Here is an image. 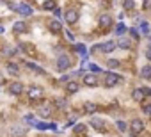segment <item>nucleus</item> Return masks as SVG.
Masks as SVG:
<instances>
[{
    "label": "nucleus",
    "mask_w": 151,
    "mask_h": 137,
    "mask_svg": "<svg viewBox=\"0 0 151 137\" xmlns=\"http://www.w3.org/2000/svg\"><path fill=\"white\" fill-rule=\"evenodd\" d=\"M132 100L137 102V103H144L147 100L146 94H144V91H142V87H133L132 89Z\"/></svg>",
    "instance_id": "nucleus-9"
},
{
    "label": "nucleus",
    "mask_w": 151,
    "mask_h": 137,
    "mask_svg": "<svg viewBox=\"0 0 151 137\" xmlns=\"http://www.w3.org/2000/svg\"><path fill=\"white\" fill-rule=\"evenodd\" d=\"M128 36H130L133 41H139V39H140V30H139L137 27H130V29H128Z\"/></svg>",
    "instance_id": "nucleus-26"
},
{
    "label": "nucleus",
    "mask_w": 151,
    "mask_h": 137,
    "mask_svg": "<svg viewBox=\"0 0 151 137\" xmlns=\"http://www.w3.org/2000/svg\"><path fill=\"white\" fill-rule=\"evenodd\" d=\"M135 7V2L133 0H123V9L124 11H132Z\"/></svg>",
    "instance_id": "nucleus-32"
},
{
    "label": "nucleus",
    "mask_w": 151,
    "mask_h": 137,
    "mask_svg": "<svg viewBox=\"0 0 151 137\" xmlns=\"http://www.w3.org/2000/svg\"><path fill=\"white\" fill-rule=\"evenodd\" d=\"M23 84L22 82H11L9 86H7V91L11 93V94H14V96H18V94H22L23 93Z\"/></svg>",
    "instance_id": "nucleus-12"
},
{
    "label": "nucleus",
    "mask_w": 151,
    "mask_h": 137,
    "mask_svg": "<svg viewBox=\"0 0 151 137\" xmlns=\"http://www.w3.org/2000/svg\"><path fill=\"white\" fill-rule=\"evenodd\" d=\"M140 112H142V116L144 118H147V119H151V102H144V103H140Z\"/></svg>",
    "instance_id": "nucleus-19"
},
{
    "label": "nucleus",
    "mask_w": 151,
    "mask_h": 137,
    "mask_svg": "<svg viewBox=\"0 0 151 137\" xmlns=\"http://www.w3.org/2000/svg\"><path fill=\"white\" fill-rule=\"evenodd\" d=\"M114 36H116V37L128 36V27H126L123 22H117V23H116V27H114Z\"/></svg>",
    "instance_id": "nucleus-11"
},
{
    "label": "nucleus",
    "mask_w": 151,
    "mask_h": 137,
    "mask_svg": "<svg viewBox=\"0 0 151 137\" xmlns=\"http://www.w3.org/2000/svg\"><path fill=\"white\" fill-rule=\"evenodd\" d=\"M89 70H91V73H96V75H103V73H105V71L101 70V66H98V64H94V62L89 64Z\"/></svg>",
    "instance_id": "nucleus-30"
},
{
    "label": "nucleus",
    "mask_w": 151,
    "mask_h": 137,
    "mask_svg": "<svg viewBox=\"0 0 151 137\" xmlns=\"http://www.w3.org/2000/svg\"><path fill=\"white\" fill-rule=\"evenodd\" d=\"M64 22L73 25V23H77L78 22V11H75V9H68L64 13Z\"/></svg>",
    "instance_id": "nucleus-10"
},
{
    "label": "nucleus",
    "mask_w": 151,
    "mask_h": 137,
    "mask_svg": "<svg viewBox=\"0 0 151 137\" xmlns=\"http://www.w3.org/2000/svg\"><path fill=\"white\" fill-rule=\"evenodd\" d=\"M117 137H119V135H117Z\"/></svg>",
    "instance_id": "nucleus-44"
},
{
    "label": "nucleus",
    "mask_w": 151,
    "mask_h": 137,
    "mask_svg": "<svg viewBox=\"0 0 151 137\" xmlns=\"http://www.w3.org/2000/svg\"><path fill=\"white\" fill-rule=\"evenodd\" d=\"M48 29H50L53 34H59V32H62V23H60L59 20H50V22H48Z\"/></svg>",
    "instance_id": "nucleus-16"
},
{
    "label": "nucleus",
    "mask_w": 151,
    "mask_h": 137,
    "mask_svg": "<svg viewBox=\"0 0 151 137\" xmlns=\"http://www.w3.org/2000/svg\"><path fill=\"white\" fill-rule=\"evenodd\" d=\"M128 125H130V132L135 133L137 137L146 130V121H144L142 118H132V119L128 121Z\"/></svg>",
    "instance_id": "nucleus-3"
},
{
    "label": "nucleus",
    "mask_w": 151,
    "mask_h": 137,
    "mask_svg": "<svg viewBox=\"0 0 151 137\" xmlns=\"http://www.w3.org/2000/svg\"><path fill=\"white\" fill-rule=\"evenodd\" d=\"M107 68L112 71V70H117V68H121V61L119 59H109L107 61Z\"/></svg>",
    "instance_id": "nucleus-27"
},
{
    "label": "nucleus",
    "mask_w": 151,
    "mask_h": 137,
    "mask_svg": "<svg viewBox=\"0 0 151 137\" xmlns=\"http://www.w3.org/2000/svg\"><path fill=\"white\" fill-rule=\"evenodd\" d=\"M89 126L94 128L96 132H101V133H107L109 128H107V121L103 118H91L89 119Z\"/></svg>",
    "instance_id": "nucleus-6"
},
{
    "label": "nucleus",
    "mask_w": 151,
    "mask_h": 137,
    "mask_svg": "<svg viewBox=\"0 0 151 137\" xmlns=\"http://www.w3.org/2000/svg\"><path fill=\"white\" fill-rule=\"evenodd\" d=\"M75 125H77V119H75V118H69L64 126H66V128H71V126H75Z\"/></svg>",
    "instance_id": "nucleus-38"
},
{
    "label": "nucleus",
    "mask_w": 151,
    "mask_h": 137,
    "mask_svg": "<svg viewBox=\"0 0 151 137\" xmlns=\"http://www.w3.org/2000/svg\"><path fill=\"white\" fill-rule=\"evenodd\" d=\"M98 109H100V107H98L96 103H93V102H86V103H84V112H86V114H96Z\"/></svg>",
    "instance_id": "nucleus-21"
},
{
    "label": "nucleus",
    "mask_w": 151,
    "mask_h": 137,
    "mask_svg": "<svg viewBox=\"0 0 151 137\" xmlns=\"http://www.w3.org/2000/svg\"><path fill=\"white\" fill-rule=\"evenodd\" d=\"M53 14H55V16H60V14H62V11H60L59 7H55V9H53Z\"/></svg>",
    "instance_id": "nucleus-42"
},
{
    "label": "nucleus",
    "mask_w": 151,
    "mask_h": 137,
    "mask_svg": "<svg viewBox=\"0 0 151 137\" xmlns=\"http://www.w3.org/2000/svg\"><path fill=\"white\" fill-rule=\"evenodd\" d=\"M139 29H140V32L144 34V37H147V36H149V32H151V27H149V23H147V22H140Z\"/></svg>",
    "instance_id": "nucleus-29"
},
{
    "label": "nucleus",
    "mask_w": 151,
    "mask_h": 137,
    "mask_svg": "<svg viewBox=\"0 0 151 137\" xmlns=\"http://www.w3.org/2000/svg\"><path fill=\"white\" fill-rule=\"evenodd\" d=\"M98 27H100L101 30H110V29L114 27V18H112V14H109V13L100 14V18H98Z\"/></svg>",
    "instance_id": "nucleus-5"
},
{
    "label": "nucleus",
    "mask_w": 151,
    "mask_h": 137,
    "mask_svg": "<svg viewBox=\"0 0 151 137\" xmlns=\"http://www.w3.org/2000/svg\"><path fill=\"white\" fill-rule=\"evenodd\" d=\"M142 91H144L146 98H151V87H147V86H142Z\"/></svg>",
    "instance_id": "nucleus-39"
},
{
    "label": "nucleus",
    "mask_w": 151,
    "mask_h": 137,
    "mask_svg": "<svg viewBox=\"0 0 151 137\" xmlns=\"http://www.w3.org/2000/svg\"><path fill=\"white\" fill-rule=\"evenodd\" d=\"M82 82H84V86H87V87H98V86H100V79H98L96 73H86L84 79H82Z\"/></svg>",
    "instance_id": "nucleus-8"
},
{
    "label": "nucleus",
    "mask_w": 151,
    "mask_h": 137,
    "mask_svg": "<svg viewBox=\"0 0 151 137\" xmlns=\"http://www.w3.org/2000/svg\"><path fill=\"white\" fill-rule=\"evenodd\" d=\"M66 39H68V41H71V43H75V36H73V32L66 30Z\"/></svg>",
    "instance_id": "nucleus-40"
},
{
    "label": "nucleus",
    "mask_w": 151,
    "mask_h": 137,
    "mask_svg": "<svg viewBox=\"0 0 151 137\" xmlns=\"http://www.w3.org/2000/svg\"><path fill=\"white\" fill-rule=\"evenodd\" d=\"M114 125H116V128H117L121 133H126V132L130 130V125H128V121H124V119H116Z\"/></svg>",
    "instance_id": "nucleus-17"
},
{
    "label": "nucleus",
    "mask_w": 151,
    "mask_h": 137,
    "mask_svg": "<svg viewBox=\"0 0 151 137\" xmlns=\"http://www.w3.org/2000/svg\"><path fill=\"white\" fill-rule=\"evenodd\" d=\"M64 89H66L68 94H77V93L80 91V84H78L77 80H69V82L64 86Z\"/></svg>",
    "instance_id": "nucleus-13"
},
{
    "label": "nucleus",
    "mask_w": 151,
    "mask_h": 137,
    "mask_svg": "<svg viewBox=\"0 0 151 137\" xmlns=\"http://www.w3.org/2000/svg\"><path fill=\"white\" fill-rule=\"evenodd\" d=\"M4 55H6V57H13V55H16V48H6V50H4Z\"/></svg>",
    "instance_id": "nucleus-35"
},
{
    "label": "nucleus",
    "mask_w": 151,
    "mask_h": 137,
    "mask_svg": "<svg viewBox=\"0 0 151 137\" xmlns=\"http://www.w3.org/2000/svg\"><path fill=\"white\" fill-rule=\"evenodd\" d=\"M11 133H13L14 137H23V135H25V130H23L22 126H13V128H11Z\"/></svg>",
    "instance_id": "nucleus-31"
},
{
    "label": "nucleus",
    "mask_w": 151,
    "mask_h": 137,
    "mask_svg": "<svg viewBox=\"0 0 151 137\" xmlns=\"http://www.w3.org/2000/svg\"><path fill=\"white\" fill-rule=\"evenodd\" d=\"M29 98L30 100H37V98H41L43 96V89L41 87H36V86H32V87H29Z\"/></svg>",
    "instance_id": "nucleus-15"
},
{
    "label": "nucleus",
    "mask_w": 151,
    "mask_h": 137,
    "mask_svg": "<svg viewBox=\"0 0 151 137\" xmlns=\"http://www.w3.org/2000/svg\"><path fill=\"white\" fill-rule=\"evenodd\" d=\"M116 48H117V43H116L114 39H109V41H103V43L94 45V46L91 48V52H93V53H96V52H101V53H112Z\"/></svg>",
    "instance_id": "nucleus-2"
},
{
    "label": "nucleus",
    "mask_w": 151,
    "mask_h": 137,
    "mask_svg": "<svg viewBox=\"0 0 151 137\" xmlns=\"http://www.w3.org/2000/svg\"><path fill=\"white\" fill-rule=\"evenodd\" d=\"M25 29H27L25 22H14V25H13V30H14L16 34H22V32H25Z\"/></svg>",
    "instance_id": "nucleus-28"
},
{
    "label": "nucleus",
    "mask_w": 151,
    "mask_h": 137,
    "mask_svg": "<svg viewBox=\"0 0 151 137\" xmlns=\"http://www.w3.org/2000/svg\"><path fill=\"white\" fill-rule=\"evenodd\" d=\"M37 114H39L41 118H50V116H52V105H41V107L37 109Z\"/></svg>",
    "instance_id": "nucleus-23"
},
{
    "label": "nucleus",
    "mask_w": 151,
    "mask_h": 137,
    "mask_svg": "<svg viewBox=\"0 0 151 137\" xmlns=\"http://www.w3.org/2000/svg\"><path fill=\"white\" fill-rule=\"evenodd\" d=\"M34 126H36L37 130H41V132L48 130V123H34Z\"/></svg>",
    "instance_id": "nucleus-36"
},
{
    "label": "nucleus",
    "mask_w": 151,
    "mask_h": 137,
    "mask_svg": "<svg viewBox=\"0 0 151 137\" xmlns=\"http://www.w3.org/2000/svg\"><path fill=\"white\" fill-rule=\"evenodd\" d=\"M25 66L29 68L30 71H34V73H37V75H46V71L43 70L41 66H37V64H34V62H25Z\"/></svg>",
    "instance_id": "nucleus-22"
},
{
    "label": "nucleus",
    "mask_w": 151,
    "mask_h": 137,
    "mask_svg": "<svg viewBox=\"0 0 151 137\" xmlns=\"http://www.w3.org/2000/svg\"><path fill=\"white\" fill-rule=\"evenodd\" d=\"M48 130H53V132H55V130H57V125H55V123H48Z\"/></svg>",
    "instance_id": "nucleus-41"
},
{
    "label": "nucleus",
    "mask_w": 151,
    "mask_h": 137,
    "mask_svg": "<svg viewBox=\"0 0 151 137\" xmlns=\"http://www.w3.org/2000/svg\"><path fill=\"white\" fill-rule=\"evenodd\" d=\"M73 50L77 52V53H80L82 57H87V48H86L84 43H75V45H73Z\"/></svg>",
    "instance_id": "nucleus-25"
},
{
    "label": "nucleus",
    "mask_w": 151,
    "mask_h": 137,
    "mask_svg": "<svg viewBox=\"0 0 151 137\" xmlns=\"http://www.w3.org/2000/svg\"><path fill=\"white\" fill-rule=\"evenodd\" d=\"M71 66H73L71 57H69V55H66V53H60V55L57 57V61H55V68H57L59 71H68Z\"/></svg>",
    "instance_id": "nucleus-4"
},
{
    "label": "nucleus",
    "mask_w": 151,
    "mask_h": 137,
    "mask_svg": "<svg viewBox=\"0 0 151 137\" xmlns=\"http://www.w3.org/2000/svg\"><path fill=\"white\" fill-rule=\"evenodd\" d=\"M116 43H117V48H119V50H124V52H128V50H132V48H133V39H132L130 36L117 37V39H116Z\"/></svg>",
    "instance_id": "nucleus-7"
},
{
    "label": "nucleus",
    "mask_w": 151,
    "mask_h": 137,
    "mask_svg": "<svg viewBox=\"0 0 151 137\" xmlns=\"http://www.w3.org/2000/svg\"><path fill=\"white\" fill-rule=\"evenodd\" d=\"M87 132V125H84V123H77L73 126V133L75 135H84Z\"/></svg>",
    "instance_id": "nucleus-24"
},
{
    "label": "nucleus",
    "mask_w": 151,
    "mask_h": 137,
    "mask_svg": "<svg viewBox=\"0 0 151 137\" xmlns=\"http://www.w3.org/2000/svg\"><path fill=\"white\" fill-rule=\"evenodd\" d=\"M16 11H18L22 16H32V13H34V11H32V7H30V6H27V4H20V6L16 7Z\"/></svg>",
    "instance_id": "nucleus-18"
},
{
    "label": "nucleus",
    "mask_w": 151,
    "mask_h": 137,
    "mask_svg": "<svg viewBox=\"0 0 151 137\" xmlns=\"http://www.w3.org/2000/svg\"><path fill=\"white\" fill-rule=\"evenodd\" d=\"M2 32H4V27H2V25H0V34H2Z\"/></svg>",
    "instance_id": "nucleus-43"
},
{
    "label": "nucleus",
    "mask_w": 151,
    "mask_h": 137,
    "mask_svg": "<svg viewBox=\"0 0 151 137\" xmlns=\"http://www.w3.org/2000/svg\"><path fill=\"white\" fill-rule=\"evenodd\" d=\"M121 82H123V77L119 73H116V71H105L103 73V86L107 89H112V87L119 86Z\"/></svg>",
    "instance_id": "nucleus-1"
},
{
    "label": "nucleus",
    "mask_w": 151,
    "mask_h": 137,
    "mask_svg": "<svg viewBox=\"0 0 151 137\" xmlns=\"http://www.w3.org/2000/svg\"><path fill=\"white\" fill-rule=\"evenodd\" d=\"M144 57H146L147 62H151V46H146L144 48Z\"/></svg>",
    "instance_id": "nucleus-37"
},
{
    "label": "nucleus",
    "mask_w": 151,
    "mask_h": 137,
    "mask_svg": "<svg viewBox=\"0 0 151 137\" xmlns=\"http://www.w3.org/2000/svg\"><path fill=\"white\" fill-rule=\"evenodd\" d=\"M55 105H57V109H66L68 102H66L64 98H55Z\"/></svg>",
    "instance_id": "nucleus-34"
},
{
    "label": "nucleus",
    "mask_w": 151,
    "mask_h": 137,
    "mask_svg": "<svg viewBox=\"0 0 151 137\" xmlns=\"http://www.w3.org/2000/svg\"><path fill=\"white\" fill-rule=\"evenodd\" d=\"M6 70H7V73H9V75H18V73H20V66H18L16 62L9 61V62L6 64Z\"/></svg>",
    "instance_id": "nucleus-20"
},
{
    "label": "nucleus",
    "mask_w": 151,
    "mask_h": 137,
    "mask_svg": "<svg viewBox=\"0 0 151 137\" xmlns=\"http://www.w3.org/2000/svg\"><path fill=\"white\" fill-rule=\"evenodd\" d=\"M43 9H46V11H53V9H55V2H53V0H46V2L43 4Z\"/></svg>",
    "instance_id": "nucleus-33"
},
{
    "label": "nucleus",
    "mask_w": 151,
    "mask_h": 137,
    "mask_svg": "<svg viewBox=\"0 0 151 137\" xmlns=\"http://www.w3.org/2000/svg\"><path fill=\"white\" fill-rule=\"evenodd\" d=\"M140 79H142V80L151 82V62L142 64V68H140Z\"/></svg>",
    "instance_id": "nucleus-14"
}]
</instances>
